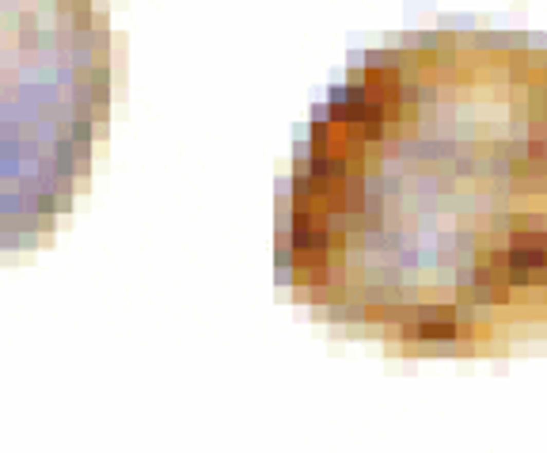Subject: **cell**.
<instances>
[{
	"mask_svg": "<svg viewBox=\"0 0 547 453\" xmlns=\"http://www.w3.org/2000/svg\"><path fill=\"white\" fill-rule=\"evenodd\" d=\"M281 271L323 320L403 354H479L547 327V46L418 31L316 111Z\"/></svg>",
	"mask_w": 547,
	"mask_h": 453,
	"instance_id": "1",
	"label": "cell"
},
{
	"mask_svg": "<svg viewBox=\"0 0 547 453\" xmlns=\"http://www.w3.org/2000/svg\"><path fill=\"white\" fill-rule=\"evenodd\" d=\"M111 84L99 0H0V252L42 244L72 206Z\"/></svg>",
	"mask_w": 547,
	"mask_h": 453,
	"instance_id": "2",
	"label": "cell"
}]
</instances>
